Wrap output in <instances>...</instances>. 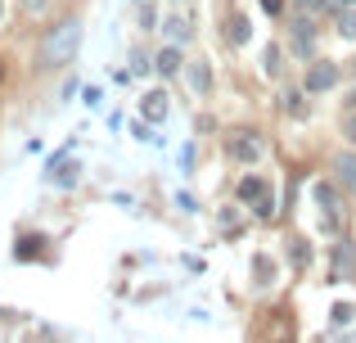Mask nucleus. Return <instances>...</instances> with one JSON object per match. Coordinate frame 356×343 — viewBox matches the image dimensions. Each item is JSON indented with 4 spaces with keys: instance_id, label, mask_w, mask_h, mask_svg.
Returning <instances> with one entry per match:
<instances>
[{
    "instance_id": "1",
    "label": "nucleus",
    "mask_w": 356,
    "mask_h": 343,
    "mask_svg": "<svg viewBox=\"0 0 356 343\" xmlns=\"http://www.w3.org/2000/svg\"><path fill=\"white\" fill-rule=\"evenodd\" d=\"M77 45H81V23L77 18H68V23H59L50 36H45V45H41V59L50 63H68L72 54H77Z\"/></svg>"
},
{
    "instance_id": "2",
    "label": "nucleus",
    "mask_w": 356,
    "mask_h": 343,
    "mask_svg": "<svg viewBox=\"0 0 356 343\" xmlns=\"http://www.w3.org/2000/svg\"><path fill=\"white\" fill-rule=\"evenodd\" d=\"M239 199L243 203H257L261 217L275 212V208H270V194H266V181H261V176H243V181H239Z\"/></svg>"
},
{
    "instance_id": "3",
    "label": "nucleus",
    "mask_w": 356,
    "mask_h": 343,
    "mask_svg": "<svg viewBox=\"0 0 356 343\" xmlns=\"http://www.w3.org/2000/svg\"><path fill=\"white\" fill-rule=\"evenodd\" d=\"M316 203H321V217H325V226L330 230H339L343 226V208H339V194H334V185H316Z\"/></svg>"
},
{
    "instance_id": "4",
    "label": "nucleus",
    "mask_w": 356,
    "mask_h": 343,
    "mask_svg": "<svg viewBox=\"0 0 356 343\" xmlns=\"http://www.w3.org/2000/svg\"><path fill=\"white\" fill-rule=\"evenodd\" d=\"M226 150H230V159H239V163H257L261 159V141H252V136H230V145H226Z\"/></svg>"
},
{
    "instance_id": "5",
    "label": "nucleus",
    "mask_w": 356,
    "mask_h": 343,
    "mask_svg": "<svg viewBox=\"0 0 356 343\" xmlns=\"http://www.w3.org/2000/svg\"><path fill=\"white\" fill-rule=\"evenodd\" d=\"M334 81H339V63H312V72H307V90H330Z\"/></svg>"
},
{
    "instance_id": "6",
    "label": "nucleus",
    "mask_w": 356,
    "mask_h": 343,
    "mask_svg": "<svg viewBox=\"0 0 356 343\" xmlns=\"http://www.w3.org/2000/svg\"><path fill=\"white\" fill-rule=\"evenodd\" d=\"M312 41H316V27L307 23V18H298V23H293V50L298 54H312Z\"/></svg>"
},
{
    "instance_id": "7",
    "label": "nucleus",
    "mask_w": 356,
    "mask_h": 343,
    "mask_svg": "<svg viewBox=\"0 0 356 343\" xmlns=\"http://www.w3.org/2000/svg\"><path fill=\"white\" fill-rule=\"evenodd\" d=\"M334 172H339V181L356 194V154H339V159H334Z\"/></svg>"
},
{
    "instance_id": "8",
    "label": "nucleus",
    "mask_w": 356,
    "mask_h": 343,
    "mask_svg": "<svg viewBox=\"0 0 356 343\" xmlns=\"http://www.w3.org/2000/svg\"><path fill=\"white\" fill-rule=\"evenodd\" d=\"M145 118H149V122H163V118H167V95H163V90L145 95Z\"/></svg>"
},
{
    "instance_id": "9",
    "label": "nucleus",
    "mask_w": 356,
    "mask_h": 343,
    "mask_svg": "<svg viewBox=\"0 0 356 343\" xmlns=\"http://www.w3.org/2000/svg\"><path fill=\"white\" fill-rule=\"evenodd\" d=\"M158 72H163V77H176V72H181V50H176V45H167V50L158 54Z\"/></svg>"
},
{
    "instance_id": "10",
    "label": "nucleus",
    "mask_w": 356,
    "mask_h": 343,
    "mask_svg": "<svg viewBox=\"0 0 356 343\" xmlns=\"http://www.w3.org/2000/svg\"><path fill=\"white\" fill-rule=\"evenodd\" d=\"M163 32H167V41H190V23H185V18H167L163 23Z\"/></svg>"
},
{
    "instance_id": "11",
    "label": "nucleus",
    "mask_w": 356,
    "mask_h": 343,
    "mask_svg": "<svg viewBox=\"0 0 356 343\" xmlns=\"http://www.w3.org/2000/svg\"><path fill=\"white\" fill-rule=\"evenodd\" d=\"M334 262H339V276H352V271H356V257H352V248H348V244H339Z\"/></svg>"
},
{
    "instance_id": "12",
    "label": "nucleus",
    "mask_w": 356,
    "mask_h": 343,
    "mask_svg": "<svg viewBox=\"0 0 356 343\" xmlns=\"http://www.w3.org/2000/svg\"><path fill=\"white\" fill-rule=\"evenodd\" d=\"M208 81H212L208 77V63H190V86L194 90H208Z\"/></svg>"
},
{
    "instance_id": "13",
    "label": "nucleus",
    "mask_w": 356,
    "mask_h": 343,
    "mask_svg": "<svg viewBox=\"0 0 356 343\" xmlns=\"http://www.w3.org/2000/svg\"><path fill=\"white\" fill-rule=\"evenodd\" d=\"M339 32L348 36V41H356V9H343L339 14Z\"/></svg>"
},
{
    "instance_id": "14",
    "label": "nucleus",
    "mask_w": 356,
    "mask_h": 343,
    "mask_svg": "<svg viewBox=\"0 0 356 343\" xmlns=\"http://www.w3.org/2000/svg\"><path fill=\"white\" fill-rule=\"evenodd\" d=\"M230 41H235V45H243V41H248V18H230Z\"/></svg>"
},
{
    "instance_id": "15",
    "label": "nucleus",
    "mask_w": 356,
    "mask_h": 343,
    "mask_svg": "<svg viewBox=\"0 0 356 343\" xmlns=\"http://www.w3.org/2000/svg\"><path fill=\"white\" fill-rule=\"evenodd\" d=\"M54 181H59V185H72V181H77V168H59V176H54Z\"/></svg>"
},
{
    "instance_id": "16",
    "label": "nucleus",
    "mask_w": 356,
    "mask_h": 343,
    "mask_svg": "<svg viewBox=\"0 0 356 343\" xmlns=\"http://www.w3.org/2000/svg\"><path fill=\"white\" fill-rule=\"evenodd\" d=\"M275 68H280V50L270 45V50H266V72H275Z\"/></svg>"
},
{
    "instance_id": "17",
    "label": "nucleus",
    "mask_w": 356,
    "mask_h": 343,
    "mask_svg": "<svg viewBox=\"0 0 356 343\" xmlns=\"http://www.w3.org/2000/svg\"><path fill=\"white\" fill-rule=\"evenodd\" d=\"M261 9H266V14H280V9H284V0H261Z\"/></svg>"
},
{
    "instance_id": "18",
    "label": "nucleus",
    "mask_w": 356,
    "mask_h": 343,
    "mask_svg": "<svg viewBox=\"0 0 356 343\" xmlns=\"http://www.w3.org/2000/svg\"><path fill=\"white\" fill-rule=\"evenodd\" d=\"M348 136H352V141H356V118H348Z\"/></svg>"
},
{
    "instance_id": "19",
    "label": "nucleus",
    "mask_w": 356,
    "mask_h": 343,
    "mask_svg": "<svg viewBox=\"0 0 356 343\" xmlns=\"http://www.w3.org/2000/svg\"><path fill=\"white\" fill-rule=\"evenodd\" d=\"M348 5H352V0H348Z\"/></svg>"
}]
</instances>
